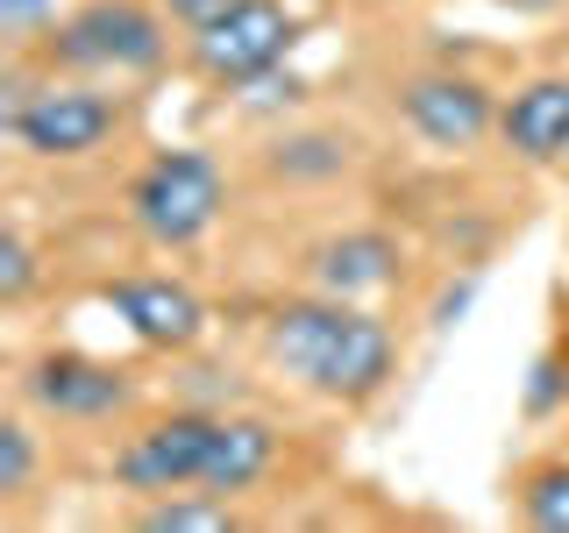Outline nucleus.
I'll return each mask as SVG.
<instances>
[{
    "instance_id": "obj_16",
    "label": "nucleus",
    "mask_w": 569,
    "mask_h": 533,
    "mask_svg": "<svg viewBox=\"0 0 569 533\" xmlns=\"http://www.w3.org/2000/svg\"><path fill=\"white\" fill-rule=\"evenodd\" d=\"M29 292H36V249L22 228H8L0 235V306H22Z\"/></svg>"
},
{
    "instance_id": "obj_12",
    "label": "nucleus",
    "mask_w": 569,
    "mask_h": 533,
    "mask_svg": "<svg viewBox=\"0 0 569 533\" xmlns=\"http://www.w3.org/2000/svg\"><path fill=\"white\" fill-rule=\"evenodd\" d=\"M271 462H278V426H263V420H249V413H221L200 491L242 497L249 484H263V476H271Z\"/></svg>"
},
{
    "instance_id": "obj_11",
    "label": "nucleus",
    "mask_w": 569,
    "mask_h": 533,
    "mask_svg": "<svg viewBox=\"0 0 569 533\" xmlns=\"http://www.w3.org/2000/svg\"><path fill=\"white\" fill-rule=\"evenodd\" d=\"M313 284L335 299H363L399 284V242L385 228H349V235H328L313 249Z\"/></svg>"
},
{
    "instance_id": "obj_14",
    "label": "nucleus",
    "mask_w": 569,
    "mask_h": 533,
    "mask_svg": "<svg viewBox=\"0 0 569 533\" xmlns=\"http://www.w3.org/2000/svg\"><path fill=\"white\" fill-rule=\"evenodd\" d=\"M520 512L533 533H569V462H541L520 484Z\"/></svg>"
},
{
    "instance_id": "obj_7",
    "label": "nucleus",
    "mask_w": 569,
    "mask_h": 533,
    "mask_svg": "<svg viewBox=\"0 0 569 533\" xmlns=\"http://www.w3.org/2000/svg\"><path fill=\"white\" fill-rule=\"evenodd\" d=\"M399 114H406V129L420 142H435V150H470V142H485L498 129V107L470 71H420V79H406Z\"/></svg>"
},
{
    "instance_id": "obj_20",
    "label": "nucleus",
    "mask_w": 569,
    "mask_h": 533,
    "mask_svg": "<svg viewBox=\"0 0 569 533\" xmlns=\"http://www.w3.org/2000/svg\"><path fill=\"white\" fill-rule=\"evenodd\" d=\"M512 8H541V0H512Z\"/></svg>"
},
{
    "instance_id": "obj_18",
    "label": "nucleus",
    "mask_w": 569,
    "mask_h": 533,
    "mask_svg": "<svg viewBox=\"0 0 569 533\" xmlns=\"http://www.w3.org/2000/svg\"><path fill=\"white\" fill-rule=\"evenodd\" d=\"M164 8H171V14H178V22H186V29H207L213 14H228V8H236V0H164Z\"/></svg>"
},
{
    "instance_id": "obj_9",
    "label": "nucleus",
    "mask_w": 569,
    "mask_h": 533,
    "mask_svg": "<svg viewBox=\"0 0 569 533\" xmlns=\"http://www.w3.org/2000/svg\"><path fill=\"white\" fill-rule=\"evenodd\" d=\"M29 399L43 405V413H58V420H114L121 405L136 399V384L121 378L114 363L58 349V355H43V363L29 370Z\"/></svg>"
},
{
    "instance_id": "obj_19",
    "label": "nucleus",
    "mask_w": 569,
    "mask_h": 533,
    "mask_svg": "<svg viewBox=\"0 0 569 533\" xmlns=\"http://www.w3.org/2000/svg\"><path fill=\"white\" fill-rule=\"evenodd\" d=\"M43 8H50V0H0V22H8V29H36Z\"/></svg>"
},
{
    "instance_id": "obj_3",
    "label": "nucleus",
    "mask_w": 569,
    "mask_h": 533,
    "mask_svg": "<svg viewBox=\"0 0 569 533\" xmlns=\"http://www.w3.org/2000/svg\"><path fill=\"white\" fill-rule=\"evenodd\" d=\"M50 64L71 71H157L164 64V22L142 0H86L50 29Z\"/></svg>"
},
{
    "instance_id": "obj_13",
    "label": "nucleus",
    "mask_w": 569,
    "mask_h": 533,
    "mask_svg": "<svg viewBox=\"0 0 569 533\" xmlns=\"http://www.w3.org/2000/svg\"><path fill=\"white\" fill-rule=\"evenodd\" d=\"M228 526H236V512L213 491H164L142 512V533H228Z\"/></svg>"
},
{
    "instance_id": "obj_1",
    "label": "nucleus",
    "mask_w": 569,
    "mask_h": 533,
    "mask_svg": "<svg viewBox=\"0 0 569 533\" xmlns=\"http://www.w3.org/2000/svg\"><path fill=\"white\" fill-rule=\"evenodd\" d=\"M263 349H271V363L284 378H299L307 391L335 405H363L378 399L391 384V370H399V342H391V328L378 313H363L356 299H284L271 313V328H263Z\"/></svg>"
},
{
    "instance_id": "obj_17",
    "label": "nucleus",
    "mask_w": 569,
    "mask_h": 533,
    "mask_svg": "<svg viewBox=\"0 0 569 533\" xmlns=\"http://www.w3.org/2000/svg\"><path fill=\"white\" fill-rule=\"evenodd\" d=\"M569 399V378H562V355H541V363L527 370V413H556Z\"/></svg>"
},
{
    "instance_id": "obj_2",
    "label": "nucleus",
    "mask_w": 569,
    "mask_h": 533,
    "mask_svg": "<svg viewBox=\"0 0 569 533\" xmlns=\"http://www.w3.org/2000/svg\"><path fill=\"white\" fill-rule=\"evenodd\" d=\"M228 207V178L207 150H157L150 164L129 178V221L136 235H150L157 249H186L200 242Z\"/></svg>"
},
{
    "instance_id": "obj_4",
    "label": "nucleus",
    "mask_w": 569,
    "mask_h": 533,
    "mask_svg": "<svg viewBox=\"0 0 569 533\" xmlns=\"http://www.w3.org/2000/svg\"><path fill=\"white\" fill-rule=\"evenodd\" d=\"M292 43H299V14L284 0H236L207 29H192V64L213 86H257L292 58Z\"/></svg>"
},
{
    "instance_id": "obj_5",
    "label": "nucleus",
    "mask_w": 569,
    "mask_h": 533,
    "mask_svg": "<svg viewBox=\"0 0 569 533\" xmlns=\"http://www.w3.org/2000/svg\"><path fill=\"white\" fill-rule=\"evenodd\" d=\"M114 129H121V100L93 93V86H43V93L8 107V135L29 157H93Z\"/></svg>"
},
{
    "instance_id": "obj_10",
    "label": "nucleus",
    "mask_w": 569,
    "mask_h": 533,
    "mask_svg": "<svg viewBox=\"0 0 569 533\" xmlns=\"http://www.w3.org/2000/svg\"><path fill=\"white\" fill-rule=\"evenodd\" d=\"M498 135H506V150L527 157V164H562L569 157V79L562 71L527 79L520 93L498 107Z\"/></svg>"
},
{
    "instance_id": "obj_8",
    "label": "nucleus",
    "mask_w": 569,
    "mask_h": 533,
    "mask_svg": "<svg viewBox=\"0 0 569 533\" xmlns=\"http://www.w3.org/2000/svg\"><path fill=\"white\" fill-rule=\"evenodd\" d=\"M107 306L121 313V328L136 334L142 349H192L207 334V306L192 284L178 278H114L107 284Z\"/></svg>"
},
{
    "instance_id": "obj_6",
    "label": "nucleus",
    "mask_w": 569,
    "mask_h": 533,
    "mask_svg": "<svg viewBox=\"0 0 569 533\" xmlns=\"http://www.w3.org/2000/svg\"><path fill=\"white\" fill-rule=\"evenodd\" d=\"M213 426L221 413H164L150 420L142 434H129V449L114 455V476L142 497H164V491H200L207 455H213Z\"/></svg>"
},
{
    "instance_id": "obj_15",
    "label": "nucleus",
    "mask_w": 569,
    "mask_h": 533,
    "mask_svg": "<svg viewBox=\"0 0 569 533\" xmlns=\"http://www.w3.org/2000/svg\"><path fill=\"white\" fill-rule=\"evenodd\" d=\"M36 476V434L22 420H0V497H22Z\"/></svg>"
}]
</instances>
